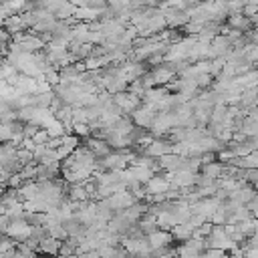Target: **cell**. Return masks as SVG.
Returning <instances> with one entry per match:
<instances>
[{"mask_svg":"<svg viewBox=\"0 0 258 258\" xmlns=\"http://www.w3.org/2000/svg\"><path fill=\"white\" fill-rule=\"evenodd\" d=\"M244 258H258V248H244Z\"/></svg>","mask_w":258,"mask_h":258,"instance_id":"8","label":"cell"},{"mask_svg":"<svg viewBox=\"0 0 258 258\" xmlns=\"http://www.w3.org/2000/svg\"><path fill=\"white\" fill-rule=\"evenodd\" d=\"M202 258H204V256H202Z\"/></svg>","mask_w":258,"mask_h":258,"instance_id":"9","label":"cell"},{"mask_svg":"<svg viewBox=\"0 0 258 258\" xmlns=\"http://www.w3.org/2000/svg\"><path fill=\"white\" fill-rule=\"evenodd\" d=\"M145 187H147V191L153 194V196H163V194L167 191V187H169V179L159 177V175H153V177L145 183Z\"/></svg>","mask_w":258,"mask_h":258,"instance_id":"5","label":"cell"},{"mask_svg":"<svg viewBox=\"0 0 258 258\" xmlns=\"http://www.w3.org/2000/svg\"><path fill=\"white\" fill-rule=\"evenodd\" d=\"M204 258H228V254L224 250H216V248H208L204 252Z\"/></svg>","mask_w":258,"mask_h":258,"instance_id":"7","label":"cell"},{"mask_svg":"<svg viewBox=\"0 0 258 258\" xmlns=\"http://www.w3.org/2000/svg\"><path fill=\"white\" fill-rule=\"evenodd\" d=\"M171 232V236H173V240H177V242H187V240H191L194 238V228H189L187 224H177L173 230H169Z\"/></svg>","mask_w":258,"mask_h":258,"instance_id":"6","label":"cell"},{"mask_svg":"<svg viewBox=\"0 0 258 258\" xmlns=\"http://www.w3.org/2000/svg\"><path fill=\"white\" fill-rule=\"evenodd\" d=\"M62 242H64V240H56V238L48 236V238H44V240L38 244V252H40V254H48V256H58Z\"/></svg>","mask_w":258,"mask_h":258,"instance_id":"4","label":"cell"},{"mask_svg":"<svg viewBox=\"0 0 258 258\" xmlns=\"http://www.w3.org/2000/svg\"><path fill=\"white\" fill-rule=\"evenodd\" d=\"M32 228L34 226H30L26 218H18V220H12L10 222V226L6 228L4 236H10L14 242H26L32 236Z\"/></svg>","mask_w":258,"mask_h":258,"instance_id":"2","label":"cell"},{"mask_svg":"<svg viewBox=\"0 0 258 258\" xmlns=\"http://www.w3.org/2000/svg\"><path fill=\"white\" fill-rule=\"evenodd\" d=\"M206 242H208V248H216V250H224V252H230V250H234L238 246L230 238V234L226 232V228L224 226H216V224H214L212 234L206 238Z\"/></svg>","mask_w":258,"mask_h":258,"instance_id":"1","label":"cell"},{"mask_svg":"<svg viewBox=\"0 0 258 258\" xmlns=\"http://www.w3.org/2000/svg\"><path fill=\"white\" fill-rule=\"evenodd\" d=\"M147 242L151 246V250H161V248H169V244L173 242V236L169 230H155L153 234L147 236Z\"/></svg>","mask_w":258,"mask_h":258,"instance_id":"3","label":"cell"}]
</instances>
